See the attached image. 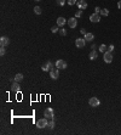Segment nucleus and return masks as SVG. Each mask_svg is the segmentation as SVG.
<instances>
[{"label":"nucleus","mask_w":121,"mask_h":135,"mask_svg":"<svg viewBox=\"0 0 121 135\" xmlns=\"http://www.w3.org/2000/svg\"><path fill=\"white\" fill-rule=\"evenodd\" d=\"M47 123H49L47 118L38 119V121H36V127H38L39 129H43V128H46V127H47Z\"/></svg>","instance_id":"obj_1"},{"label":"nucleus","mask_w":121,"mask_h":135,"mask_svg":"<svg viewBox=\"0 0 121 135\" xmlns=\"http://www.w3.org/2000/svg\"><path fill=\"white\" fill-rule=\"evenodd\" d=\"M56 67V65H53L51 61H47L46 63H44L43 65V67H41V69L44 71V72H50L52 68H55Z\"/></svg>","instance_id":"obj_2"},{"label":"nucleus","mask_w":121,"mask_h":135,"mask_svg":"<svg viewBox=\"0 0 121 135\" xmlns=\"http://www.w3.org/2000/svg\"><path fill=\"white\" fill-rule=\"evenodd\" d=\"M113 54L111 52H109V51H105L104 52V55H103V60H104V62H107V63H111L113 62Z\"/></svg>","instance_id":"obj_3"},{"label":"nucleus","mask_w":121,"mask_h":135,"mask_svg":"<svg viewBox=\"0 0 121 135\" xmlns=\"http://www.w3.org/2000/svg\"><path fill=\"white\" fill-rule=\"evenodd\" d=\"M44 116H45L47 119H51V118L55 117V111H53L51 107H49V108H46V110L44 111Z\"/></svg>","instance_id":"obj_4"},{"label":"nucleus","mask_w":121,"mask_h":135,"mask_svg":"<svg viewBox=\"0 0 121 135\" xmlns=\"http://www.w3.org/2000/svg\"><path fill=\"white\" fill-rule=\"evenodd\" d=\"M50 77L52 79H58V77H59V69L57 68V67H55V68H52L51 71H50Z\"/></svg>","instance_id":"obj_5"},{"label":"nucleus","mask_w":121,"mask_h":135,"mask_svg":"<svg viewBox=\"0 0 121 135\" xmlns=\"http://www.w3.org/2000/svg\"><path fill=\"white\" fill-rule=\"evenodd\" d=\"M55 65H56V67L58 69H66L67 68V62L64 60H57Z\"/></svg>","instance_id":"obj_6"},{"label":"nucleus","mask_w":121,"mask_h":135,"mask_svg":"<svg viewBox=\"0 0 121 135\" xmlns=\"http://www.w3.org/2000/svg\"><path fill=\"white\" fill-rule=\"evenodd\" d=\"M85 44H86V40L82 39V38H77V39L75 40V45H76V48H79V49L85 48Z\"/></svg>","instance_id":"obj_7"},{"label":"nucleus","mask_w":121,"mask_h":135,"mask_svg":"<svg viewBox=\"0 0 121 135\" xmlns=\"http://www.w3.org/2000/svg\"><path fill=\"white\" fill-rule=\"evenodd\" d=\"M67 22H68V26H69L70 28H75V27L77 26V20H76V17H70Z\"/></svg>","instance_id":"obj_8"},{"label":"nucleus","mask_w":121,"mask_h":135,"mask_svg":"<svg viewBox=\"0 0 121 135\" xmlns=\"http://www.w3.org/2000/svg\"><path fill=\"white\" fill-rule=\"evenodd\" d=\"M88 104H90L91 107H97V106H99L100 101L98 100V98H91V99L88 100Z\"/></svg>","instance_id":"obj_9"},{"label":"nucleus","mask_w":121,"mask_h":135,"mask_svg":"<svg viewBox=\"0 0 121 135\" xmlns=\"http://www.w3.org/2000/svg\"><path fill=\"white\" fill-rule=\"evenodd\" d=\"M90 21L91 22H93V23H97V22H99L100 21V16L98 15V13H92L91 16H90Z\"/></svg>","instance_id":"obj_10"},{"label":"nucleus","mask_w":121,"mask_h":135,"mask_svg":"<svg viewBox=\"0 0 121 135\" xmlns=\"http://www.w3.org/2000/svg\"><path fill=\"white\" fill-rule=\"evenodd\" d=\"M76 5H77L79 10H85L87 7V3L85 1V0H79V1L76 3Z\"/></svg>","instance_id":"obj_11"},{"label":"nucleus","mask_w":121,"mask_h":135,"mask_svg":"<svg viewBox=\"0 0 121 135\" xmlns=\"http://www.w3.org/2000/svg\"><path fill=\"white\" fill-rule=\"evenodd\" d=\"M10 44V39L7 37H1L0 38V45L1 46H7Z\"/></svg>","instance_id":"obj_12"},{"label":"nucleus","mask_w":121,"mask_h":135,"mask_svg":"<svg viewBox=\"0 0 121 135\" xmlns=\"http://www.w3.org/2000/svg\"><path fill=\"white\" fill-rule=\"evenodd\" d=\"M11 88H12V91H15V92L21 91V86H19L18 82H13V83H12V85H11Z\"/></svg>","instance_id":"obj_13"},{"label":"nucleus","mask_w":121,"mask_h":135,"mask_svg":"<svg viewBox=\"0 0 121 135\" xmlns=\"http://www.w3.org/2000/svg\"><path fill=\"white\" fill-rule=\"evenodd\" d=\"M66 25V18L64 17H58L57 18V26L58 27H63Z\"/></svg>","instance_id":"obj_14"},{"label":"nucleus","mask_w":121,"mask_h":135,"mask_svg":"<svg viewBox=\"0 0 121 135\" xmlns=\"http://www.w3.org/2000/svg\"><path fill=\"white\" fill-rule=\"evenodd\" d=\"M84 39H85L86 42H92V40L94 39V35H93V33H86Z\"/></svg>","instance_id":"obj_15"},{"label":"nucleus","mask_w":121,"mask_h":135,"mask_svg":"<svg viewBox=\"0 0 121 135\" xmlns=\"http://www.w3.org/2000/svg\"><path fill=\"white\" fill-rule=\"evenodd\" d=\"M88 57H90V60H96L97 57H98V54H97V51L96 50H92L91 52H90V55H88Z\"/></svg>","instance_id":"obj_16"},{"label":"nucleus","mask_w":121,"mask_h":135,"mask_svg":"<svg viewBox=\"0 0 121 135\" xmlns=\"http://www.w3.org/2000/svg\"><path fill=\"white\" fill-rule=\"evenodd\" d=\"M23 80V74L22 73H17L16 75H15V82H22Z\"/></svg>","instance_id":"obj_17"},{"label":"nucleus","mask_w":121,"mask_h":135,"mask_svg":"<svg viewBox=\"0 0 121 135\" xmlns=\"http://www.w3.org/2000/svg\"><path fill=\"white\" fill-rule=\"evenodd\" d=\"M47 128H50V129H53V128H55V121H53V118H51V119L49 121Z\"/></svg>","instance_id":"obj_18"},{"label":"nucleus","mask_w":121,"mask_h":135,"mask_svg":"<svg viewBox=\"0 0 121 135\" xmlns=\"http://www.w3.org/2000/svg\"><path fill=\"white\" fill-rule=\"evenodd\" d=\"M102 16H108L109 15V10L108 9H100V12H99Z\"/></svg>","instance_id":"obj_19"},{"label":"nucleus","mask_w":121,"mask_h":135,"mask_svg":"<svg viewBox=\"0 0 121 135\" xmlns=\"http://www.w3.org/2000/svg\"><path fill=\"white\" fill-rule=\"evenodd\" d=\"M107 50H108V48H107V45H104V44H102V45L99 46V51H100V52H103V54H104Z\"/></svg>","instance_id":"obj_20"},{"label":"nucleus","mask_w":121,"mask_h":135,"mask_svg":"<svg viewBox=\"0 0 121 135\" xmlns=\"http://www.w3.org/2000/svg\"><path fill=\"white\" fill-rule=\"evenodd\" d=\"M34 12L36 15H41V7H40V6H35L34 7Z\"/></svg>","instance_id":"obj_21"},{"label":"nucleus","mask_w":121,"mask_h":135,"mask_svg":"<svg viewBox=\"0 0 121 135\" xmlns=\"http://www.w3.org/2000/svg\"><path fill=\"white\" fill-rule=\"evenodd\" d=\"M56 3H57V5H59V6H63V5L66 4V0H56Z\"/></svg>","instance_id":"obj_22"},{"label":"nucleus","mask_w":121,"mask_h":135,"mask_svg":"<svg viewBox=\"0 0 121 135\" xmlns=\"http://www.w3.org/2000/svg\"><path fill=\"white\" fill-rule=\"evenodd\" d=\"M59 34H60V35H63V37H64V35H67V29L60 28V29H59Z\"/></svg>","instance_id":"obj_23"},{"label":"nucleus","mask_w":121,"mask_h":135,"mask_svg":"<svg viewBox=\"0 0 121 135\" xmlns=\"http://www.w3.org/2000/svg\"><path fill=\"white\" fill-rule=\"evenodd\" d=\"M51 32H52V33H57V32H59V28H58V26H53V27L51 28Z\"/></svg>","instance_id":"obj_24"},{"label":"nucleus","mask_w":121,"mask_h":135,"mask_svg":"<svg viewBox=\"0 0 121 135\" xmlns=\"http://www.w3.org/2000/svg\"><path fill=\"white\" fill-rule=\"evenodd\" d=\"M81 15H82V10H77V11H76V13H75V17L77 18V17H80Z\"/></svg>","instance_id":"obj_25"},{"label":"nucleus","mask_w":121,"mask_h":135,"mask_svg":"<svg viewBox=\"0 0 121 135\" xmlns=\"http://www.w3.org/2000/svg\"><path fill=\"white\" fill-rule=\"evenodd\" d=\"M5 52H6V50H5V46H1V49H0V55H1V56H4V55H5Z\"/></svg>","instance_id":"obj_26"},{"label":"nucleus","mask_w":121,"mask_h":135,"mask_svg":"<svg viewBox=\"0 0 121 135\" xmlns=\"http://www.w3.org/2000/svg\"><path fill=\"white\" fill-rule=\"evenodd\" d=\"M75 3H77V1H76V0H68V4H69L70 6L75 5Z\"/></svg>","instance_id":"obj_27"},{"label":"nucleus","mask_w":121,"mask_h":135,"mask_svg":"<svg viewBox=\"0 0 121 135\" xmlns=\"http://www.w3.org/2000/svg\"><path fill=\"white\" fill-rule=\"evenodd\" d=\"M108 51H109V52H113V51H114V45L108 46Z\"/></svg>","instance_id":"obj_28"},{"label":"nucleus","mask_w":121,"mask_h":135,"mask_svg":"<svg viewBox=\"0 0 121 135\" xmlns=\"http://www.w3.org/2000/svg\"><path fill=\"white\" fill-rule=\"evenodd\" d=\"M94 12H96V13H99V12H100V7H98V6H97V7L94 9Z\"/></svg>","instance_id":"obj_29"},{"label":"nucleus","mask_w":121,"mask_h":135,"mask_svg":"<svg viewBox=\"0 0 121 135\" xmlns=\"http://www.w3.org/2000/svg\"><path fill=\"white\" fill-rule=\"evenodd\" d=\"M117 7H119V9H120V10H121V0H120V1H119V3H117Z\"/></svg>","instance_id":"obj_30"},{"label":"nucleus","mask_w":121,"mask_h":135,"mask_svg":"<svg viewBox=\"0 0 121 135\" xmlns=\"http://www.w3.org/2000/svg\"><path fill=\"white\" fill-rule=\"evenodd\" d=\"M80 32H81V33H82V34H86V31H85V28H82V29H81V31H80Z\"/></svg>","instance_id":"obj_31"},{"label":"nucleus","mask_w":121,"mask_h":135,"mask_svg":"<svg viewBox=\"0 0 121 135\" xmlns=\"http://www.w3.org/2000/svg\"><path fill=\"white\" fill-rule=\"evenodd\" d=\"M91 49H92V50H94V49H96V44H92V46H91Z\"/></svg>","instance_id":"obj_32"},{"label":"nucleus","mask_w":121,"mask_h":135,"mask_svg":"<svg viewBox=\"0 0 121 135\" xmlns=\"http://www.w3.org/2000/svg\"><path fill=\"white\" fill-rule=\"evenodd\" d=\"M36 1H40V0H36Z\"/></svg>","instance_id":"obj_33"}]
</instances>
